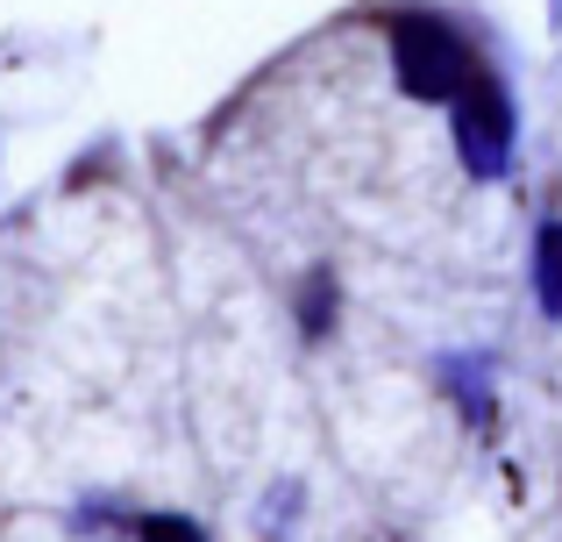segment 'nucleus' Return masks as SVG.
<instances>
[{"instance_id":"obj_1","label":"nucleus","mask_w":562,"mask_h":542,"mask_svg":"<svg viewBox=\"0 0 562 542\" xmlns=\"http://www.w3.org/2000/svg\"><path fill=\"white\" fill-rule=\"evenodd\" d=\"M535 300L541 314H562V222H549L535 236Z\"/></svg>"}]
</instances>
